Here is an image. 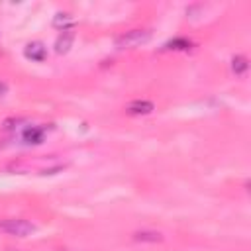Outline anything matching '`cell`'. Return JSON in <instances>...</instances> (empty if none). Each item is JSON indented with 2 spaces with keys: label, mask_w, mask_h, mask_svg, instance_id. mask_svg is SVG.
I'll return each mask as SVG.
<instances>
[{
  "label": "cell",
  "mask_w": 251,
  "mask_h": 251,
  "mask_svg": "<svg viewBox=\"0 0 251 251\" xmlns=\"http://www.w3.org/2000/svg\"><path fill=\"white\" fill-rule=\"evenodd\" d=\"M165 47H167V49H175V51H182V49H188V47H190V41L184 39V37H175V39L169 41Z\"/></svg>",
  "instance_id": "9c48e42d"
},
{
  "label": "cell",
  "mask_w": 251,
  "mask_h": 251,
  "mask_svg": "<svg viewBox=\"0 0 251 251\" xmlns=\"http://www.w3.org/2000/svg\"><path fill=\"white\" fill-rule=\"evenodd\" d=\"M24 55H25V59H29V61L43 63V61H45V57H47V47H45L41 41H31V43H27V45H25Z\"/></svg>",
  "instance_id": "3957f363"
},
{
  "label": "cell",
  "mask_w": 251,
  "mask_h": 251,
  "mask_svg": "<svg viewBox=\"0 0 251 251\" xmlns=\"http://www.w3.org/2000/svg\"><path fill=\"white\" fill-rule=\"evenodd\" d=\"M133 239L135 241H149V243H157L163 239V235L155 229H141V231H135L133 233Z\"/></svg>",
  "instance_id": "52a82bcc"
},
{
  "label": "cell",
  "mask_w": 251,
  "mask_h": 251,
  "mask_svg": "<svg viewBox=\"0 0 251 251\" xmlns=\"http://www.w3.org/2000/svg\"><path fill=\"white\" fill-rule=\"evenodd\" d=\"M149 37H151V31H149V29H139V27H137V29H129V31L122 33V35L116 39V45L122 47V49H126V47H135V45L145 43Z\"/></svg>",
  "instance_id": "7a4b0ae2"
},
{
  "label": "cell",
  "mask_w": 251,
  "mask_h": 251,
  "mask_svg": "<svg viewBox=\"0 0 251 251\" xmlns=\"http://www.w3.org/2000/svg\"><path fill=\"white\" fill-rule=\"evenodd\" d=\"M247 69H249L247 57H243V55H235V57L231 59V71H233L235 76H243V75L247 73Z\"/></svg>",
  "instance_id": "ba28073f"
},
{
  "label": "cell",
  "mask_w": 251,
  "mask_h": 251,
  "mask_svg": "<svg viewBox=\"0 0 251 251\" xmlns=\"http://www.w3.org/2000/svg\"><path fill=\"white\" fill-rule=\"evenodd\" d=\"M73 22V18H71V14H67V12H59L55 18H53V25L55 27H63L65 29V24H71Z\"/></svg>",
  "instance_id": "30bf717a"
},
{
  "label": "cell",
  "mask_w": 251,
  "mask_h": 251,
  "mask_svg": "<svg viewBox=\"0 0 251 251\" xmlns=\"http://www.w3.org/2000/svg\"><path fill=\"white\" fill-rule=\"evenodd\" d=\"M127 114H131V116H145V114H151L153 110H155V104L151 102V100H131L129 104H127Z\"/></svg>",
  "instance_id": "277c9868"
},
{
  "label": "cell",
  "mask_w": 251,
  "mask_h": 251,
  "mask_svg": "<svg viewBox=\"0 0 251 251\" xmlns=\"http://www.w3.org/2000/svg\"><path fill=\"white\" fill-rule=\"evenodd\" d=\"M33 231H35V226L27 220H22V218L0 220V233L12 235V237H25V235H31Z\"/></svg>",
  "instance_id": "6da1fadb"
},
{
  "label": "cell",
  "mask_w": 251,
  "mask_h": 251,
  "mask_svg": "<svg viewBox=\"0 0 251 251\" xmlns=\"http://www.w3.org/2000/svg\"><path fill=\"white\" fill-rule=\"evenodd\" d=\"M22 137H24V141L29 143V145H39V143H43L45 127H41V126H29L27 129H24Z\"/></svg>",
  "instance_id": "8992f818"
},
{
  "label": "cell",
  "mask_w": 251,
  "mask_h": 251,
  "mask_svg": "<svg viewBox=\"0 0 251 251\" xmlns=\"http://www.w3.org/2000/svg\"><path fill=\"white\" fill-rule=\"evenodd\" d=\"M73 41H75V31H73V29H63V31L59 33V37L55 39V51H57L59 55L67 53V51L71 49Z\"/></svg>",
  "instance_id": "5b68a950"
}]
</instances>
